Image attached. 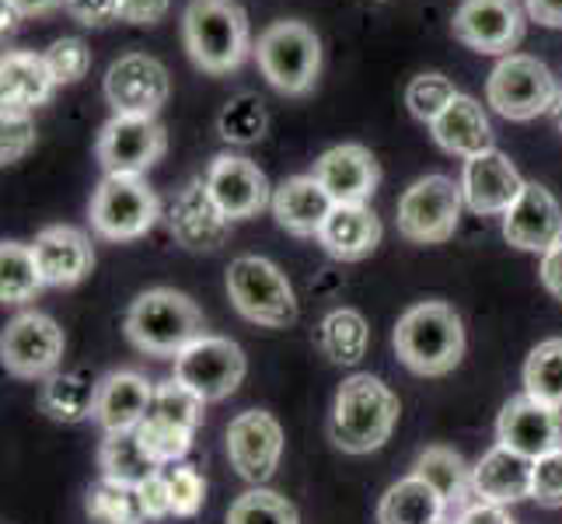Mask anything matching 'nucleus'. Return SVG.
Here are the masks:
<instances>
[{"instance_id":"f8f14e48","label":"nucleus","mask_w":562,"mask_h":524,"mask_svg":"<svg viewBox=\"0 0 562 524\" xmlns=\"http://www.w3.org/2000/svg\"><path fill=\"white\" fill-rule=\"evenodd\" d=\"M64 328L43 312H22L0 336V360L14 378H49L64 360Z\"/></svg>"},{"instance_id":"ea45409f","label":"nucleus","mask_w":562,"mask_h":524,"mask_svg":"<svg viewBox=\"0 0 562 524\" xmlns=\"http://www.w3.org/2000/svg\"><path fill=\"white\" fill-rule=\"evenodd\" d=\"M458 99V91L451 85V77L443 74H416L409 88H405V105L416 115L419 123H434L437 115Z\"/></svg>"},{"instance_id":"20e7f679","label":"nucleus","mask_w":562,"mask_h":524,"mask_svg":"<svg viewBox=\"0 0 562 524\" xmlns=\"http://www.w3.org/2000/svg\"><path fill=\"white\" fill-rule=\"evenodd\" d=\"M203 328L196 301L171 287L144 290L126 312V339L147 357H179L189 343L206 336Z\"/></svg>"},{"instance_id":"aec40b11","label":"nucleus","mask_w":562,"mask_h":524,"mask_svg":"<svg viewBox=\"0 0 562 524\" xmlns=\"http://www.w3.org/2000/svg\"><path fill=\"white\" fill-rule=\"evenodd\" d=\"M503 238L520 252H546L562 242V207L546 186L525 182L514 207L503 213Z\"/></svg>"},{"instance_id":"412c9836","label":"nucleus","mask_w":562,"mask_h":524,"mask_svg":"<svg viewBox=\"0 0 562 524\" xmlns=\"http://www.w3.org/2000/svg\"><path fill=\"white\" fill-rule=\"evenodd\" d=\"M525 189V179L514 168V161L503 150H486L475 154V158L464 161L461 168V197L464 207L482 218H493V213H507L514 200Z\"/></svg>"},{"instance_id":"6ab92c4d","label":"nucleus","mask_w":562,"mask_h":524,"mask_svg":"<svg viewBox=\"0 0 562 524\" xmlns=\"http://www.w3.org/2000/svg\"><path fill=\"white\" fill-rule=\"evenodd\" d=\"M168 231L189 252H217L231 238V218L210 197L206 179H192L168 203Z\"/></svg>"},{"instance_id":"3c124183","label":"nucleus","mask_w":562,"mask_h":524,"mask_svg":"<svg viewBox=\"0 0 562 524\" xmlns=\"http://www.w3.org/2000/svg\"><path fill=\"white\" fill-rule=\"evenodd\" d=\"M525 11L538 25L562 29V0H525Z\"/></svg>"},{"instance_id":"423d86ee","label":"nucleus","mask_w":562,"mask_h":524,"mask_svg":"<svg viewBox=\"0 0 562 524\" xmlns=\"http://www.w3.org/2000/svg\"><path fill=\"white\" fill-rule=\"evenodd\" d=\"M227 298L241 319L262 328H286L297 322L294 287L277 263L262 256H238L227 266Z\"/></svg>"},{"instance_id":"7c9ffc66","label":"nucleus","mask_w":562,"mask_h":524,"mask_svg":"<svg viewBox=\"0 0 562 524\" xmlns=\"http://www.w3.org/2000/svg\"><path fill=\"white\" fill-rule=\"evenodd\" d=\"M443 514H448V503L419 476L398 479L378 503V524H437Z\"/></svg>"},{"instance_id":"de8ad7c7","label":"nucleus","mask_w":562,"mask_h":524,"mask_svg":"<svg viewBox=\"0 0 562 524\" xmlns=\"http://www.w3.org/2000/svg\"><path fill=\"white\" fill-rule=\"evenodd\" d=\"M171 0H120V18L126 25H158Z\"/></svg>"},{"instance_id":"dca6fc26","label":"nucleus","mask_w":562,"mask_h":524,"mask_svg":"<svg viewBox=\"0 0 562 524\" xmlns=\"http://www.w3.org/2000/svg\"><path fill=\"white\" fill-rule=\"evenodd\" d=\"M168 70L147 53L120 56L105 74V99L115 115H154L168 102Z\"/></svg>"},{"instance_id":"9d476101","label":"nucleus","mask_w":562,"mask_h":524,"mask_svg":"<svg viewBox=\"0 0 562 524\" xmlns=\"http://www.w3.org/2000/svg\"><path fill=\"white\" fill-rule=\"evenodd\" d=\"M161 203L137 175H105L91 197V227L105 242H133L158 224Z\"/></svg>"},{"instance_id":"f3484780","label":"nucleus","mask_w":562,"mask_h":524,"mask_svg":"<svg viewBox=\"0 0 562 524\" xmlns=\"http://www.w3.org/2000/svg\"><path fill=\"white\" fill-rule=\"evenodd\" d=\"M203 179H206L210 197L217 200V207L231 221L259 218L266 207H273L269 179L259 171L256 161L241 158V154H217Z\"/></svg>"},{"instance_id":"473e14b6","label":"nucleus","mask_w":562,"mask_h":524,"mask_svg":"<svg viewBox=\"0 0 562 524\" xmlns=\"http://www.w3.org/2000/svg\"><path fill=\"white\" fill-rule=\"evenodd\" d=\"M99 461H102V479L133 490H140L154 472H161V465L140 448L137 434H105Z\"/></svg>"},{"instance_id":"0eeeda50","label":"nucleus","mask_w":562,"mask_h":524,"mask_svg":"<svg viewBox=\"0 0 562 524\" xmlns=\"http://www.w3.org/2000/svg\"><path fill=\"white\" fill-rule=\"evenodd\" d=\"M256 60L269 85L283 94L312 91L322 70V43L304 22H273L256 43Z\"/></svg>"},{"instance_id":"09e8293b","label":"nucleus","mask_w":562,"mask_h":524,"mask_svg":"<svg viewBox=\"0 0 562 524\" xmlns=\"http://www.w3.org/2000/svg\"><path fill=\"white\" fill-rule=\"evenodd\" d=\"M454 524H517V521L507 514V508H496V503L475 500V503H469V508H464L454 517Z\"/></svg>"},{"instance_id":"c03bdc74","label":"nucleus","mask_w":562,"mask_h":524,"mask_svg":"<svg viewBox=\"0 0 562 524\" xmlns=\"http://www.w3.org/2000/svg\"><path fill=\"white\" fill-rule=\"evenodd\" d=\"M531 500L541 503V508H562V451L535 461Z\"/></svg>"},{"instance_id":"f257e3e1","label":"nucleus","mask_w":562,"mask_h":524,"mask_svg":"<svg viewBox=\"0 0 562 524\" xmlns=\"http://www.w3.org/2000/svg\"><path fill=\"white\" fill-rule=\"evenodd\" d=\"M398 395L374 375H353L339 384L328 437L346 455H371L384 448L398 423Z\"/></svg>"},{"instance_id":"a18cd8bd","label":"nucleus","mask_w":562,"mask_h":524,"mask_svg":"<svg viewBox=\"0 0 562 524\" xmlns=\"http://www.w3.org/2000/svg\"><path fill=\"white\" fill-rule=\"evenodd\" d=\"M64 8L88 29H102L120 18V0H64Z\"/></svg>"},{"instance_id":"2eb2a0df","label":"nucleus","mask_w":562,"mask_h":524,"mask_svg":"<svg viewBox=\"0 0 562 524\" xmlns=\"http://www.w3.org/2000/svg\"><path fill=\"white\" fill-rule=\"evenodd\" d=\"M451 29L475 53L510 56L525 38V8L517 0H461Z\"/></svg>"},{"instance_id":"c756f323","label":"nucleus","mask_w":562,"mask_h":524,"mask_svg":"<svg viewBox=\"0 0 562 524\" xmlns=\"http://www.w3.org/2000/svg\"><path fill=\"white\" fill-rule=\"evenodd\" d=\"M99 405V381L85 371H56L38 388V410L56 423L94 420Z\"/></svg>"},{"instance_id":"4468645a","label":"nucleus","mask_w":562,"mask_h":524,"mask_svg":"<svg viewBox=\"0 0 562 524\" xmlns=\"http://www.w3.org/2000/svg\"><path fill=\"white\" fill-rule=\"evenodd\" d=\"M227 458L235 465V472L262 487L273 479L283 458V426L273 413L266 410H245L227 423Z\"/></svg>"},{"instance_id":"bb28decb","label":"nucleus","mask_w":562,"mask_h":524,"mask_svg":"<svg viewBox=\"0 0 562 524\" xmlns=\"http://www.w3.org/2000/svg\"><path fill=\"white\" fill-rule=\"evenodd\" d=\"M154 399V384L137 371H112L99 381L94 420L105 434H133L144 423Z\"/></svg>"},{"instance_id":"a211bd4d","label":"nucleus","mask_w":562,"mask_h":524,"mask_svg":"<svg viewBox=\"0 0 562 524\" xmlns=\"http://www.w3.org/2000/svg\"><path fill=\"white\" fill-rule=\"evenodd\" d=\"M496 444L531 461L562 451V410H552L531 395L510 399L496 420Z\"/></svg>"},{"instance_id":"72a5a7b5","label":"nucleus","mask_w":562,"mask_h":524,"mask_svg":"<svg viewBox=\"0 0 562 524\" xmlns=\"http://www.w3.org/2000/svg\"><path fill=\"white\" fill-rule=\"evenodd\" d=\"M322 349L325 357L339 367H357L367 357V343H371V328L367 319L353 308H336L322 322Z\"/></svg>"},{"instance_id":"393cba45","label":"nucleus","mask_w":562,"mask_h":524,"mask_svg":"<svg viewBox=\"0 0 562 524\" xmlns=\"http://www.w3.org/2000/svg\"><path fill=\"white\" fill-rule=\"evenodd\" d=\"M531 482H535V461L510 451V448H503V444L490 448L472 465L475 500L496 503V508L528 500L531 497Z\"/></svg>"},{"instance_id":"e433bc0d","label":"nucleus","mask_w":562,"mask_h":524,"mask_svg":"<svg viewBox=\"0 0 562 524\" xmlns=\"http://www.w3.org/2000/svg\"><path fill=\"white\" fill-rule=\"evenodd\" d=\"M88 517L91 524H147L140 493L109 479L88 490Z\"/></svg>"},{"instance_id":"4c0bfd02","label":"nucleus","mask_w":562,"mask_h":524,"mask_svg":"<svg viewBox=\"0 0 562 524\" xmlns=\"http://www.w3.org/2000/svg\"><path fill=\"white\" fill-rule=\"evenodd\" d=\"M266 126H269V115L259 94H238V99H231L217 120L221 137L238 147L259 144L266 137Z\"/></svg>"},{"instance_id":"39448f33","label":"nucleus","mask_w":562,"mask_h":524,"mask_svg":"<svg viewBox=\"0 0 562 524\" xmlns=\"http://www.w3.org/2000/svg\"><path fill=\"white\" fill-rule=\"evenodd\" d=\"M203 405L206 402L192 395L176 378L154 384L150 410L133 434H137L140 448L158 461L161 469L165 465H179L189 455L192 437H196L203 423Z\"/></svg>"},{"instance_id":"4be33fe9","label":"nucleus","mask_w":562,"mask_h":524,"mask_svg":"<svg viewBox=\"0 0 562 524\" xmlns=\"http://www.w3.org/2000/svg\"><path fill=\"white\" fill-rule=\"evenodd\" d=\"M312 175L336 203H367L381 182L378 158L363 144H339L325 150Z\"/></svg>"},{"instance_id":"ddd939ff","label":"nucleus","mask_w":562,"mask_h":524,"mask_svg":"<svg viewBox=\"0 0 562 524\" xmlns=\"http://www.w3.org/2000/svg\"><path fill=\"white\" fill-rule=\"evenodd\" d=\"M168 133L147 115H112L99 133V161L105 175H140L165 158Z\"/></svg>"},{"instance_id":"79ce46f5","label":"nucleus","mask_w":562,"mask_h":524,"mask_svg":"<svg viewBox=\"0 0 562 524\" xmlns=\"http://www.w3.org/2000/svg\"><path fill=\"white\" fill-rule=\"evenodd\" d=\"M165 476H168V490H171V514L196 517L206 500V479L200 476L196 465L179 461V465H171Z\"/></svg>"},{"instance_id":"f03ea898","label":"nucleus","mask_w":562,"mask_h":524,"mask_svg":"<svg viewBox=\"0 0 562 524\" xmlns=\"http://www.w3.org/2000/svg\"><path fill=\"white\" fill-rule=\"evenodd\" d=\"M395 354L419 378L451 375L464 357V325L443 301L413 304L395 325Z\"/></svg>"},{"instance_id":"864d4df0","label":"nucleus","mask_w":562,"mask_h":524,"mask_svg":"<svg viewBox=\"0 0 562 524\" xmlns=\"http://www.w3.org/2000/svg\"><path fill=\"white\" fill-rule=\"evenodd\" d=\"M552 120H555V130L562 133V91H559V99H555V109H552Z\"/></svg>"},{"instance_id":"f704fd0d","label":"nucleus","mask_w":562,"mask_h":524,"mask_svg":"<svg viewBox=\"0 0 562 524\" xmlns=\"http://www.w3.org/2000/svg\"><path fill=\"white\" fill-rule=\"evenodd\" d=\"M43 274H38L32 245L4 242L0 245V301L4 304H25L43 290Z\"/></svg>"},{"instance_id":"603ef678","label":"nucleus","mask_w":562,"mask_h":524,"mask_svg":"<svg viewBox=\"0 0 562 524\" xmlns=\"http://www.w3.org/2000/svg\"><path fill=\"white\" fill-rule=\"evenodd\" d=\"M4 8L14 11L18 18H35V14H49L56 8H64V0H4Z\"/></svg>"},{"instance_id":"37998d69","label":"nucleus","mask_w":562,"mask_h":524,"mask_svg":"<svg viewBox=\"0 0 562 524\" xmlns=\"http://www.w3.org/2000/svg\"><path fill=\"white\" fill-rule=\"evenodd\" d=\"M35 144V126L29 112H0V161H22Z\"/></svg>"},{"instance_id":"9b49d317","label":"nucleus","mask_w":562,"mask_h":524,"mask_svg":"<svg viewBox=\"0 0 562 524\" xmlns=\"http://www.w3.org/2000/svg\"><path fill=\"white\" fill-rule=\"evenodd\" d=\"M245 349L224 336H200L176 357V381L203 402H221L235 395L238 384L245 381Z\"/></svg>"},{"instance_id":"1a4fd4ad","label":"nucleus","mask_w":562,"mask_h":524,"mask_svg":"<svg viewBox=\"0 0 562 524\" xmlns=\"http://www.w3.org/2000/svg\"><path fill=\"white\" fill-rule=\"evenodd\" d=\"M461 182L448 175L416 179L398 200V235L413 245H443L454 238L461 221Z\"/></svg>"},{"instance_id":"5fc2aeb1","label":"nucleus","mask_w":562,"mask_h":524,"mask_svg":"<svg viewBox=\"0 0 562 524\" xmlns=\"http://www.w3.org/2000/svg\"><path fill=\"white\" fill-rule=\"evenodd\" d=\"M437 524H454V521H448V517H443V521H437Z\"/></svg>"},{"instance_id":"c85d7f7f","label":"nucleus","mask_w":562,"mask_h":524,"mask_svg":"<svg viewBox=\"0 0 562 524\" xmlns=\"http://www.w3.org/2000/svg\"><path fill=\"white\" fill-rule=\"evenodd\" d=\"M430 133L437 147H443L448 154H458V158H475V154L493 150V126L486 120V112L475 99L458 91V99L443 109L437 120L430 123Z\"/></svg>"},{"instance_id":"8fccbe9b","label":"nucleus","mask_w":562,"mask_h":524,"mask_svg":"<svg viewBox=\"0 0 562 524\" xmlns=\"http://www.w3.org/2000/svg\"><path fill=\"white\" fill-rule=\"evenodd\" d=\"M538 274H541V283H546V290L562 301V242L552 245L546 256H541V266H538Z\"/></svg>"},{"instance_id":"58836bf2","label":"nucleus","mask_w":562,"mask_h":524,"mask_svg":"<svg viewBox=\"0 0 562 524\" xmlns=\"http://www.w3.org/2000/svg\"><path fill=\"white\" fill-rule=\"evenodd\" d=\"M227 524H301V517L286 497L266 490V487H256L231 503Z\"/></svg>"},{"instance_id":"c9c22d12","label":"nucleus","mask_w":562,"mask_h":524,"mask_svg":"<svg viewBox=\"0 0 562 524\" xmlns=\"http://www.w3.org/2000/svg\"><path fill=\"white\" fill-rule=\"evenodd\" d=\"M525 395L562 410V339H541L525 360Z\"/></svg>"},{"instance_id":"7ed1b4c3","label":"nucleus","mask_w":562,"mask_h":524,"mask_svg":"<svg viewBox=\"0 0 562 524\" xmlns=\"http://www.w3.org/2000/svg\"><path fill=\"white\" fill-rule=\"evenodd\" d=\"M182 43L189 60L206 74L238 70L256 49L248 14L235 0H189L182 14Z\"/></svg>"},{"instance_id":"b1692460","label":"nucleus","mask_w":562,"mask_h":524,"mask_svg":"<svg viewBox=\"0 0 562 524\" xmlns=\"http://www.w3.org/2000/svg\"><path fill=\"white\" fill-rule=\"evenodd\" d=\"M336 200L328 197L315 175H294L273 189V218L283 231L297 238H318Z\"/></svg>"},{"instance_id":"6e6552de","label":"nucleus","mask_w":562,"mask_h":524,"mask_svg":"<svg viewBox=\"0 0 562 524\" xmlns=\"http://www.w3.org/2000/svg\"><path fill=\"white\" fill-rule=\"evenodd\" d=\"M559 85L552 70L528 53H510L493 67L486 81V102L503 115V120L528 123L555 109Z\"/></svg>"},{"instance_id":"a878e982","label":"nucleus","mask_w":562,"mask_h":524,"mask_svg":"<svg viewBox=\"0 0 562 524\" xmlns=\"http://www.w3.org/2000/svg\"><path fill=\"white\" fill-rule=\"evenodd\" d=\"M381 218L367 203H336L318 231V245L339 263H360L381 245Z\"/></svg>"},{"instance_id":"cd10ccee","label":"nucleus","mask_w":562,"mask_h":524,"mask_svg":"<svg viewBox=\"0 0 562 524\" xmlns=\"http://www.w3.org/2000/svg\"><path fill=\"white\" fill-rule=\"evenodd\" d=\"M56 91L43 53L11 49L0 56V112H32Z\"/></svg>"},{"instance_id":"a19ab883","label":"nucleus","mask_w":562,"mask_h":524,"mask_svg":"<svg viewBox=\"0 0 562 524\" xmlns=\"http://www.w3.org/2000/svg\"><path fill=\"white\" fill-rule=\"evenodd\" d=\"M43 60H46V67H49L56 85H77L88 74V67H91V49H88L85 38L64 35V38H56V43L43 53Z\"/></svg>"},{"instance_id":"49530a36","label":"nucleus","mask_w":562,"mask_h":524,"mask_svg":"<svg viewBox=\"0 0 562 524\" xmlns=\"http://www.w3.org/2000/svg\"><path fill=\"white\" fill-rule=\"evenodd\" d=\"M137 493H140L147 521H161V517L171 514V490H168V476L165 472H154Z\"/></svg>"},{"instance_id":"5701e85b","label":"nucleus","mask_w":562,"mask_h":524,"mask_svg":"<svg viewBox=\"0 0 562 524\" xmlns=\"http://www.w3.org/2000/svg\"><path fill=\"white\" fill-rule=\"evenodd\" d=\"M32 252H35L38 274H43L46 287L81 283L94 266V248H91L88 235L77 227H67V224L38 231L32 242Z\"/></svg>"},{"instance_id":"2f4dec72","label":"nucleus","mask_w":562,"mask_h":524,"mask_svg":"<svg viewBox=\"0 0 562 524\" xmlns=\"http://www.w3.org/2000/svg\"><path fill=\"white\" fill-rule=\"evenodd\" d=\"M413 476L430 482V487L443 497V503H448V511H454V514H461L469 503H475L472 469L451 448H426L413 465Z\"/></svg>"}]
</instances>
